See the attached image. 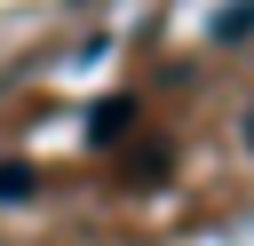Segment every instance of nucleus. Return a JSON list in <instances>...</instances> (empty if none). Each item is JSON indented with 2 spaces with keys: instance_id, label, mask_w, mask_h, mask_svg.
<instances>
[{
  "instance_id": "1",
  "label": "nucleus",
  "mask_w": 254,
  "mask_h": 246,
  "mask_svg": "<svg viewBox=\"0 0 254 246\" xmlns=\"http://www.w3.org/2000/svg\"><path fill=\"white\" fill-rule=\"evenodd\" d=\"M127 127H135V103H127V95H103V103L87 111V143H119Z\"/></svg>"
},
{
  "instance_id": "2",
  "label": "nucleus",
  "mask_w": 254,
  "mask_h": 246,
  "mask_svg": "<svg viewBox=\"0 0 254 246\" xmlns=\"http://www.w3.org/2000/svg\"><path fill=\"white\" fill-rule=\"evenodd\" d=\"M40 190V167H24V159H0V198H32Z\"/></svg>"
},
{
  "instance_id": "3",
  "label": "nucleus",
  "mask_w": 254,
  "mask_h": 246,
  "mask_svg": "<svg viewBox=\"0 0 254 246\" xmlns=\"http://www.w3.org/2000/svg\"><path fill=\"white\" fill-rule=\"evenodd\" d=\"M246 32H254V0H230L214 16V40H246Z\"/></svg>"
},
{
  "instance_id": "4",
  "label": "nucleus",
  "mask_w": 254,
  "mask_h": 246,
  "mask_svg": "<svg viewBox=\"0 0 254 246\" xmlns=\"http://www.w3.org/2000/svg\"><path fill=\"white\" fill-rule=\"evenodd\" d=\"M167 167H175V159H167V143H151V151H135V167H127V175H135V183H167Z\"/></svg>"
},
{
  "instance_id": "5",
  "label": "nucleus",
  "mask_w": 254,
  "mask_h": 246,
  "mask_svg": "<svg viewBox=\"0 0 254 246\" xmlns=\"http://www.w3.org/2000/svg\"><path fill=\"white\" fill-rule=\"evenodd\" d=\"M246 151H254V103H246Z\"/></svg>"
}]
</instances>
